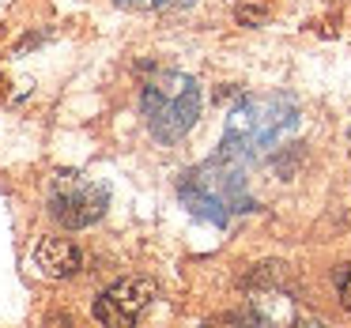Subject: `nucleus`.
<instances>
[{
  "label": "nucleus",
  "mask_w": 351,
  "mask_h": 328,
  "mask_svg": "<svg viewBox=\"0 0 351 328\" xmlns=\"http://www.w3.org/2000/svg\"><path fill=\"white\" fill-rule=\"evenodd\" d=\"M298 132V106L287 94H250L227 117L219 155L253 166Z\"/></svg>",
  "instance_id": "1"
},
{
  "label": "nucleus",
  "mask_w": 351,
  "mask_h": 328,
  "mask_svg": "<svg viewBox=\"0 0 351 328\" xmlns=\"http://www.w3.org/2000/svg\"><path fill=\"white\" fill-rule=\"evenodd\" d=\"M155 298V283L152 279H121L114 283V287L106 290V294L95 302V317L102 320V325H117V328H129L140 320V313L152 305Z\"/></svg>",
  "instance_id": "5"
},
{
  "label": "nucleus",
  "mask_w": 351,
  "mask_h": 328,
  "mask_svg": "<svg viewBox=\"0 0 351 328\" xmlns=\"http://www.w3.org/2000/svg\"><path fill=\"white\" fill-rule=\"evenodd\" d=\"M140 110H144V121L159 144H178L189 136V129L200 117V87L185 72L162 68L144 84Z\"/></svg>",
  "instance_id": "3"
},
{
  "label": "nucleus",
  "mask_w": 351,
  "mask_h": 328,
  "mask_svg": "<svg viewBox=\"0 0 351 328\" xmlns=\"http://www.w3.org/2000/svg\"><path fill=\"white\" fill-rule=\"evenodd\" d=\"M110 204V189L91 174L80 170H61L49 185V215L69 230H84L102 219Z\"/></svg>",
  "instance_id": "4"
},
{
  "label": "nucleus",
  "mask_w": 351,
  "mask_h": 328,
  "mask_svg": "<svg viewBox=\"0 0 351 328\" xmlns=\"http://www.w3.org/2000/svg\"><path fill=\"white\" fill-rule=\"evenodd\" d=\"M336 290H340V302L351 310V264L336 272Z\"/></svg>",
  "instance_id": "7"
},
{
  "label": "nucleus",
  "mask_w": 351,
  "mask_h": 328,
  "mask_svg": "<svg viewBox=\"0 0 351 328\" xmlns=\"http://www.w3.org/2000/svg\"><path fill=\"white\" fill-rule=\"evenodd\" d=\"M245 170L250 166L227 159V155H215L178 177V197L197 219L227 227L230 215L253 212V197L245 192Z\"/></svg>",
  "instance_id": "2"
},
{
  "label": "nucleus",
  "mask_w": 351,
  "mask_h": 328,
  "mask_svg": "<svg viewBox=\"0 0 351 328\" xmlns=\"http://www.w3.org/2000/svg\"><path fill=\"white\" fill-rule=\"evenodd\" d=\"M34 268H38L46 279H72V275L84 268V257L72 242L64 238H42L34 245Z\"/></svg>",
  "instance_id": "6"
},
{
  "label": "nucleus",
  "mask_w": 351,
  "mask_h": 328,
  "mask_svg": "<svg viewBox=\"0 0 351 328\" xmlns=\"http://www.w3.org/2000/svg\"><path fill=\"white\" fill-rule=\"evenodd\" d=\"M121 8H132V12H155V8H170V0H117Z\"/></svg>",
  "instance_id": "8"
}]
</instances>
